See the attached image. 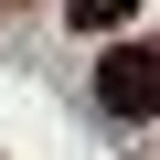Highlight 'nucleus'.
Segmentation results:
<instances>
[{
  "mask_svg": "<svg viewBox=\"0 0 160 160\" xmlns=\"http://www.w3.org/2000/svg\"><path fill=\"white\" fill-rule=\"evenodd\" d=\"M96 107H107V118H160V53H149V43H118V53L96 64Z\"/></svg>",
  "mask_w": 160,
  "mask_h": 160,
  "instance_id": "f257e3e1",
  "label": "nucleus"
},
{
  "mask_svg": "<svg viewBox=\"0 0 160 160\" xmlns=\"http://www.w3.org/2000/svg\"><path fill=\"white\" fill-rule=\"evenodd\" d=\"M128 11H139V0H75V32H118Z\"/></svg>",
  "mask_w": 160,
  "mask_h": 160,
  "instance_id": "f03ea898",
  "label": "nucleus"
}]
</instances>
